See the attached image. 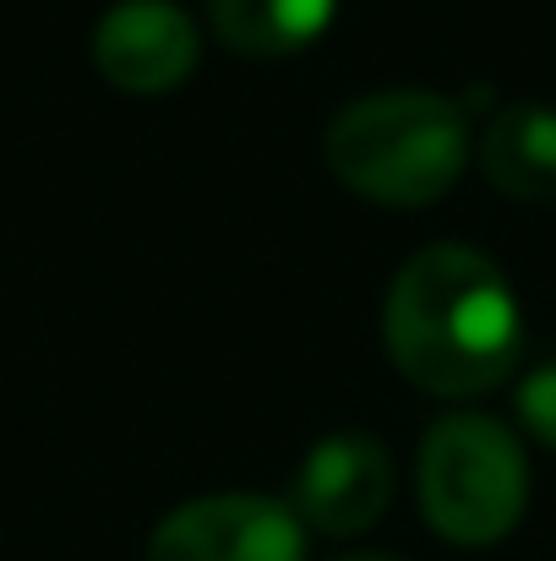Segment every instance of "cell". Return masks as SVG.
I'll return each instance as SVG.
<instances>
[{"mask_svg": "<svg viewBox=\"0 0 556 561\" xmlns=\"http://www.w3.org/2000/svg\"><path fill=\"white\" fill-rule=\"evenodd\" d=\"M387 355L436 398H475L508 381L519 360V300L491 256L469 245L415 251L382 311Z\"/></svg>", "mask_w": 556, "mask_h": 561, "instance_id": "6da1fadb", "label": "cell"}, {"mask_svg": "<svg viewBox=\"0 0 556 561\" xmlns=\"http://www.w3.org/2000/svg\"><path fill=\"white\" fill-rule=\"evenodd\" d=\"M328 164L350 191L382 207H425L469 164V121L453 99L393 88L366 93L328 126Z\"/></svg>", "mask_w": 556, "mask_h": 561, "instance_id": "7a4b0ae2", "label": "cell"}, {"mask_svg": "<svg viewBox=\"0 0 556 561\" xmlns=\"http://www.w3.org/2000/svg\"><path fill=\"white\" fill-rule=\"evenodd\" d=\"M530 496V469L508 425L486 414H447L420 447V507L453 546H497Z\"/></svg>", "mask_w": 556, "mask_h": 561, "instance_id": "3957f363", "label": "cell"}, {"mask_svg": "<svg viewBox=\"0 0 556 561\" xmlns=\"http://www.w3.org/2000/svg\"><path fill=\"white\" fill-rule=\"evenodd\" d=\"M148 561H306V540L284 502L202 496L154 529Z\"/></svg>", "mask_w": 556, "mask_h": 561, "instance_id": "277c9868", "label": "cell"}, {"mask_svg": "<svg viewBox=\"0 0 556 561\" xmlns=\"http://www.w3.org/2000/svg\"><path fill=\"white\" fill-rule=\"evenodd\" d=\"M393 496V458L366 431L328 436L306 453L295 474V518L322 535H361Z\"/></svg>", "mask_w": 556, "mask_h": 561, "instance_id": "5b68a950", "label": "cell"}, {"mask_svg": "<svg viewBox=\"0 0 556 561\" xmlns=\"http://www.w3.org/2000/svg\"><path fill=\"white\" fill-rule=\"evenodd\" d=\"M93 60L121 93H170L196 66V22L175 0H121L93 33Z\"/></svg>", "mask_w": 556, "mask_h": 561, "instance_id": "8992f818", "label": "cell"}, {"mask_svg": "<svg viewBox=\"0 0 556 561\" xmlns=\"http://www.w3.org/2000/svg\"><path fill=\"white\" fill-rule=\"evenodd\" d=\"M480 170L502 196L546 202L556 196V110L513 104L480 137Z\"/></svg>", "mask_w": 556, "mask_h": 561, "instance_id": "52a82bcc", "label": "cell"}, {"mask_svg": "<svg viewBox=\"0 0 556 561\" xmlns=\"http://www.w3.org/2000/svg\"><path fill=\"white\" fill-rule=\"evenodd\" d=\"M333 5L339 0H207V22L235 55L279 60L317 38Z\"/></svg>", "mask_w": 556, "mask_h": 561, "instance_id": "ba28073f", "label": "cell"}, {"mask_svg": "<svg viewBox=\"0 0 556 561\" xmlns=\"http://www.w3.org/2000/svg\"><path fill=\"white\" fill-rule=\"evenodd\" d=\"M519 414H524V425H530L546 447H556V366H541V371L524 381Z\"/></svg>", "mask_w": 556, "mask_h": 561, "instance_id": "9c48e42d", "label": "cell"}, {"mask_svg": "<svg viewBox=\"0 0 556 561\" xmlns=\"http://www.w3.org/2000/svg\"><path fill=\"white\" fill-rule=\"evenodd\" d=\"M344 561H398V557H344Z\"/></svg>", "mask_w": 556, "mask_h": 561, "instance_id": "30bf717a", "label": "cell"}]
</instances>
